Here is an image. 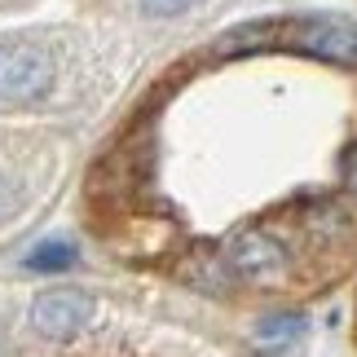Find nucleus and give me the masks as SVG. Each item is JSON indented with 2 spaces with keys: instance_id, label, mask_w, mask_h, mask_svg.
<instances>
[{
  "instance_id": "4",
  "label": "nucleus",
  "mask_w": 357,
  "mask_h": 357,
  "mask_svg": "<svg viewBox=\"0 0 357 357\" xmlns=\"http://www.w3.org/2000/svg\"><path fill=\"white\" fill-rule=\"evenodd\" d=\"M229 273H243V278H273V273L287 269V247L278 234H265V229H238L225 247Z\"/></svg>"
},
{
  "instance_id": "2",
  "label": "nucleus",
  "mask_w": 357,
  "mask_h": 357,
  "mask_svg": "<svg viewBox=\"0 0 357 357\" xmlns=\"http://www.w3.org/2000/svg\"><path fill=\"white\" fill-rule=\"evenodd\" d=\"M93 318V296L79 291V287H53V291H40L31 305V326L45 340H71L89 326Z\"/></svg>"
},
{
  "instance_id": "1",
  "label": "nucleus",
  "mask_w": 357,
  "mask_h": 357,
  "mask_svg": "<svg viewBox=\"0 0 357 357\" xmlns=\"http://www.w3.org/2000/svg\"><path fill=\"white\" fill-rule=\"evenodd\" d=\"M53 79H58V66H53L49 49L31 45V40L0 45V102L36 106L53 93Z\"/></svg>"
},
{
  "instance_id": "7",
  "label": "nucleus",
  "mask_w": 357,
  "mask_h": 357,
  "mask_svg": "<svg viewBox=\"0 0 357 357\" xmlns=\"http://www.w3.org/2000/svg\"><path fill=\"white\" fill-rule=\"evenodd\" d=\"M18 203H22V190H18V181L0 172V221H9V216L18 212Z\"/></svg>"
},
{
  "instance_id": "3",
  "label": "nucleus",
  "mask_w": 357,
  "mask_h": 357,
  "mask_svg": "<svg viewBox=\"0 0 357 357\" xmlns=\"http://www.w3.org/2000/svg\"><path fill=\"white\" fill-rule=\"evenodd\" d=\"M291 45L326 62H357V22L340 13H318L291 26Z\"/></svg>"
},
{
  "instance_id": "6",
  "label": "nucleus",
  "mask_w": 357,
  "mask_h": 357,
  "mask_svg": "<svg viewBox=\"0 0 357 357\" xmlns=\"http://www.w3.org/2000/svg\"><path fill=\"white\" fill-rule=\"evenodd\" d=\"M75 243H66V238H45L40 247H31V252L22 256V269H31V273H62V269H71L75 265Z\"/></svg>"
},
{
  "instance_id": "5",
  "label": "nucleus",
  "mask_w": 357,
  "mask_h": 357,
  "mask_svg": "<svg viewBox=\"0 0 357 357\" xmlns=\"http://www.w3.org/2000/svg\"><path fill=\"white\" fill-rule=\"evenodd\" d=\"M305 313H296V309H273L265 313V318L256 322V340L265 349H291L300 335H305Z\"/></svg>"
},
{
  "instance_id": "8",
  "label": "nucleus",
  "mask_w": 357,
  "mask_h": 357,
  "mask_svg": "<svg viewBox=\"0 0 357 357\" xmlns=\"http://www.w3.org/2000/svg\"><path fill=\"white\" fill-rule=\"evenodd\" d=\"M195 0H142V9L150 18H176V13H185Z\"/></svg>"
}]
</instances>
